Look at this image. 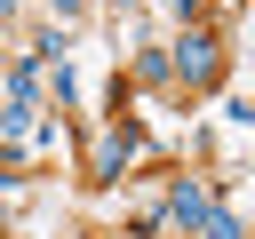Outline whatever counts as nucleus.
Instances as JSON below:
<instances>
[{
	"label": "nucleus",
	"mask_w": 255,
	"mask_h": 239,
	"mask_svg": "<svg viewBox=\"0 0 255 239\" xmlns=\"http://www.w3.org/2000/svg\"><path fill=\"white\" fill-rule=\"evenodd\" d=\"M167 215H175L183 231H199V223L215 215V199H207V183H175V191H167Z\"/></svg>",
	"instance_id": "nucleus-2"
},
{
	"label": "nucleus",
	"mask_w": 255,
	"mask_h": 239,
	"mask_svg": "<svg viewBox=\"0 0 255 239\" xmlns=\"http://www.w3.org/2000/svg\"><path fill=\"white\" fill-rule=\"evenodd\" d=\"M0 8H8V0H0Z\"/></svg>",
	"instance_id": "nucleus-4"
},
{
	"label": "nucleus",
	"mask_w": 255,
	"mask_h": 239,
	"mask_svg": "<svg viewBox=\"0 0 255 239\" xmlns=\"http://www.w3.org/2000/svg\"><path fill=\"white\" fill-rule=\"evenodd\" d=\"M167 8H175V16H191V8H199V0H167Z\"/></svg>",
	"instance_id": "nucleus-3"
},
{
	"label": "nucleus",
	"mask_w": 255,
	"mask_h": 239,
	"mask_svg": "<svg viewBox=\"0 0 255 239\" xmlns=\"http://www.w3.org/2000/svg\"><path fill=\"white\" fill-rule=\"evenodd\" d=\"M167 72H175V80H191V88H207V80L223 72L215 32H183V40H175V56H167Z\"/></svg>",
	"instance_id": "nucleus-1"
}]
</instances>
